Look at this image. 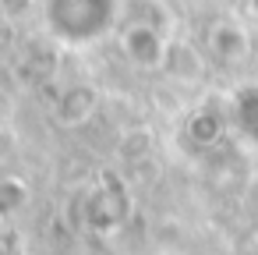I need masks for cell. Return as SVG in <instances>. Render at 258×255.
<instances>
[{
    "label": "cell",
    "instance_id": "cell-1",
    "mask_svg": "<svg viewBox=\"0 0 258 255\" xmlns=\"http://www.w3.org/2000/svg\"><path fill=\"white\" fill-rule=\"evenodd\" d=\"M120 46H124L127 61L138 64V68H145V71L163 68V64H166V54H170V43H166L163 29L152 25V22H135V25H127V32L120 36Z\"/></svg>",
    "mask_w": 258,
    "mask_h": 255
},
{
    "label": "cell",
    "instance_id": "cell-2",
    "mask_svg": "<svg viewBox=\"0 0 258 255\" xmlns=\"http://www.w3.org/2000/svg\"><path fill=\"white\" fill-rule=\"evenodd\" d=\"M247 50H251V39H247V32H244L240 25L219 22V25L209 29V54H212L216 61H223V64H240V61L247 57Z\"/></svg>",
    "mask_w": 258,
    "mask_h": 255
},
{
    "label": "cell",
    "instance_id": "cell-3",
    "mask_svg": "<svg viewBox=\"0 0 258 255\" xmlns=\"http://www.w3.org/2000/svg\"><path fill=\"white\" fill-rule=\"evenodd\" d=\"M96 103H99V96H96L92 85H71L57 99V121L64 128H75V124H82V121H89L96 114Z\"/></svg>",
    "mask_w": 258,
    "mask_h": 255
},
{
    "label": "cell",
    "instance_id": "cell-4",
    "mask_svg": "<svg viewBox=\"0 0 258 255\" xmlns=\"http://www.w3.org/2000/svg\"><path fill=\"white\" fill-rule=\"evenodd\" d=\"M233 124L251 145H258V85H247L233 99Z\"/></svg>",
    "mask_w": 258,
    "mask_h": 255
},
{
    "label": "cell",
    "instance_id": "cell-5",
    "mask_svg": "<svg viewBox=\"0 0 258 255\" xmlns=\"http://www.w3.org/2000/svg\"><path fill=\"white\" fill-rule=\"evenodd\" d=\"M219 135H223V114H216V110H198V114H191V121H187V138H191L195 145H216Z\"/></svg>",
    "mask_w": 258,
    "mask_h": 255
},
{
    "label": "cell",
    "instance_id": "cell-6",
    "mask_svg": "<svg viewBox=\"0 0 258 255\" xmlns=\"http://www.w3.org/2000/svg\"><path fill=\"white\" fill-rule=\"evenodd\" d=\"M166 71H177V75H184V78L202 75L198 54H195L191 46H170V54H166Z\"/></svg>",
    "mask_w": 258,
    "mask_h": 255
},
{
    "label": "cell",
    "instance_id": "cell-7",
    "mask_svg": "<svg viewBox=\"0 0 258 255\" xmlns=\"http://www.w3.org/2000/svg\"><path fill=\"white\" fill-rule=\"evenodd\" d=\"M251 11H254V15H258V0H251Z\"/></svg>",
    "mask_w": 258,
    "mask_h": 255
}]
</instances>
